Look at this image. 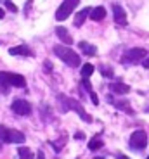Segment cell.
Masks as SVG:
<instances>
[{"mask_svg":"<svg viewBox=\"0 0 149 159\" xmlns=\"http://www.w3.org/2000/svg\"><path fill=\"white\" fill-rule=\"evenodd\" d=\"M54 54H56L63 62L71 66V68H78V66H80V56H78L69 45H56V47H54Z\"/></svg>","mask_w":149,"mask_h":159,"instance_id":"cell-1","label":"cell"},{"mask_svg":"<svg viewBox=\"0 0 149 159\" xmlns=\"http://www.w3.org/2000/svg\"><path fill=\"white\" fill-rule=\"evenodd\" d=\"M9 87H16V88H23L26 87V80L23 75L17 73H7V71H0V88L2 92H7Z\"/></svg>","mask_w":149,"mask_h":159,"instance_id":"cell-2","label":"cell"},{"mask_svg":"<svg viewBox=\"0 0 149 159\" xmlns=\"http://www.w3.org/2000/svg\"><path fill=\"white\" fill-rule=\"evenodd\" d=\"M59 102H61V106H63V109H64V111H66V109H68V111H75L81 119H83V121H87V123H90V121H92V118L85 112L83 106H81L78 100L71 99V97H66V95H59Z\"/></svg>","mask_w":149,"mask_h":159,"instance_id":"cell-3","label":"cell"},{"mask_svg":"<svg viewBox=\"0 0 149 159\" xmlns=\"http://www.w3.org/2000/svg\"><path fill=\"white\" fill-rule=\"evenodd\" d=\"M0 139L5 143H23L26 140V137L19 130H11V128L0 126Z\"/></svg>","mask_w":149,"mask_h":159,"instance_id":"cell-4","label":"cell"},{"mask_svg":"<svg viewBox=\"0 0 149 159\" xmlns=\"http://www.w3.org/2000/svg\"><path fill=\"white\" fill-rule=\"evenodd\" d=\"M80 4V0H63V4L59 5V9L56 11V21H64L71 16V12L77 9V5Z\"/></svg>","mask_w":149,"mask_h":159,"instance_id":"cell-5","label":"cell"},{"mask_svg":"<svg viewBox=\"0 0 149 159\" xmlns=\"http://www.w3.org/2000/svg\"><path fill=\"white\" fill-rule=\"evenodd\" d=\"M146 56H147L146 48H130V50H127L125 54H123L121 62H125V64H135V62H139V61H144Z\"/></svg>","mask_w":149,"mask_h":159,"instance_id":"cell-6","label":"cell"},{"mask_svg":"<svg viewBox=\"0 0 149 159\" xmlns=\"http://www.w3.org/2000/svg\"><path fill=\"white\" fill-rule=\"evenodd\" d=\"M130 147L135 149V151H142V149L147 145V135H146L144 130H137L133 131L132 135H130Z\"/></svg>","mask_w":149,"mask_h":159,"instance_id":"cell-7","label":"cell"},{"mask_svg":"<svg viewBox=\"0 0 149 159\" xmlns=\"http://www.w3.org/2000/svg\"><path fill=\"white\" fill-rule=\"evenodd\" d=\"M11 109L16 112V114H19V116H28V114H31V104L26 102V100H23V99L14 100V102H12V106H11Z\"/></svg>","mask_w":149,"mask_h":159,"instance_id":"cell-8","label":"cell"},{"mask_svg":"<svg viewBox=\"0 0 149 159\" xmlns=\"http://www.w3.org/2000/svg\"><path fill=\"white\" fill-rule=\"evenodd\" d=\"M113 17L118 24H121V26L127 24V12L120 4H113Z\"/></svg>","mask_w":149,"mask_h":159,"instance_id":"cell-9","label":"cell"},{"mask_svg":"<svg viewBox=\"0 0 149 159\" xmlns=\"http://www.w3.org/2000/svg\"><path fill=\"white\" fill-rule=\"evenodd\" d=\"M56 35H57V38L63 42L64 45H71L73 43V38H71V35L68 33V30L66 28H63V26H57L56 28Z\"/></svg>","mask_w":149,"mask_h":159,"instance_id":"cell-10","label":"cell"},{"mask_svg":"<svg viewBox=\"0 0 149 159\" xmlns=\"http://www.w3.org/2000/svg\"><path fill=\"white\" fill-rule=\"evenodd\" d=\"M9 54H11V56H33V52L30 50V47H26V45H17V47L9 48Z\"/></svg>","mask_w":149,"mask_h":159,"instance_id":"cell-11","label":"cell"},{"mask_svg":"<svg viewBox=\"0 0 149 159\" xmlns=\"http://www.w3.org/2000/svg\"><path fill=\"white\" fill-rule=\"evenodd\" d=\"M104 17H106V9L102 7V5L94 7L92 11H90V19L92 21H102Z\"/></svg>","mask_w":149,"mask_h":159,"instance_id":"cell-12","label":"cell"},{"mask_svg":"<svg viewBox=\"0 0 149 159\" xmlns=\"http://www.w3.org/2000/svg\"><path fill=\"white\" fill-rule=\"evenodd\" d=\"M111 92H114V93H118V95H123V93H128L130 92V87L125 83H121V81H116V83H111Z\"/></svg>","mask_w":149,"mask_h":159,"instance_id":"cell-13","label":"cell"},{"mask_svg":"<svg viewBox=\"0 0 149 159\" xmlns=\"http://www.w3.org/2000/svg\"><path fill=\"white\" fill-rule=\"evenodd\" d=\"M90 11H92L90 7H85L83 11H80V12L77 14V17H75V26H77V28H80L81 24L85 23V19H87V16L90 14Z\"/></svg>","mask_w":149,"mask_h":159,"instance_id":"cell-14","label":"cell"},{"mask_svg":"<svg viewBox=\"0 0 149 159\" xmlns=\"http://www.w3.org/2000/svg\"><path fill=\"white\" fill-rule=\"evenodd\" d=\"M80 48H81V52H83L85 56H95L97 54V48H95V45H92V43H89V42H80Z\"/></svg>","mask_w":149,"mask_h":159,"instance_id":"cell-15","label":"cell"},{"mask_svg":"<svg viewBox=\"0 0 149 159\" xmlns=\"http://www.w3.org/2000/svg\"><path fill=\"white\" fill-rule=\"evenodd\" d=\"M114 106H116L118 109H123V111L127 112V114H133V111H132V107L128 106V102L127 100H118V102H113Z\"/></svg>","mask_w":149,"mask_h":159,"instance_id":"cell-16","label":"cell"},{"mask_svg":"<svg viewBox=\"0 0 149 159\" xmlns=\"http://www.w3.org/2000/svg\"><path fill=\"white\" fill-rule=\"evenodd\" d=\"M102 145H104V142H102L101 139H97V137H94V139L89 142V149H90V151H97V149H101Z\"/></svg>","mask_w":149,"mask_h":159,"instance_id":"cell-17","label":"cell"},{"mask_svg":"<svg viewBox=\"0 0 149 159\" xmlns=\"http://www.w3.org/2000/svg\"><path fill=\"white\" fill-rule=\"evenodd\" d=\"M17 154H19V159H33V152L26 147H21L17 151Z\"/></svg>","mask_w":149,"mask_h":159,"instance_id":"cell-18","label":"cell"},{"mask_svg":"<svg viewBox=\"0 0 149 159\" xmlns=\"http://www.w3.org/2000/svg\"><path fill=\"white\" fill-rule=\"evenodd\" d=\"M92 73H94L92 64H83V66H81V76H83V78H89Z\"/></svg>","mask_w":149,"mask_h":159,"instance_id":"cell-19","label":"cell"},{"mask_svg":"<svg viewBox=\"0 0 149 159\" xmlns=\"http://www.w3.org/2000/svg\"><path fill=\"white\" fill-rule=\"evenodd\" d=\"M64 142H66V139H59V140H56V142H50V145L54 147V151H61L63 145H64Z\"/></svg>","mask_w":149,"mask_h":159,"instance_id":"cell-20","label":"cell"},{"mask_svg":"<svg viewBox=\"0 0 149 159\" xmlns=\"http://www.w3.org/2000/svg\"><path fill=\"white\" fill-rule=\"evenodd\" d=\"M101 73H102V76H106V78H113V71H111V68H101Z\"/></svg>","mask_w":149,"mask_h":159,"instance_id":"cell-21","label":"cell"},{"mask_svg":"<svg viewBox=\"0 0 149 159\" xmlns=\"http://www.w3.org/2000/svg\"><path fill=\"white\" fill-rule=\"evenodd\" d=\"M5 5H7V9L9 11H12V12H17V7L14 4H12L11 0H5Z\"/></svg>","mask_w":149,"mask_h":159,"instance_id":"cell-22","label":"cell"},{"mask_svg":"<svg viewBox=\"0 0 149 159\" xmlns=\"http://www.w3.org/2000/svg\"><path fill=\"white\" fill-rule=\"evenodd\" d=\"M90 99H92V104H95V106L99 104V99H97V95L94 93V92H90Z\"/></svg>","mask_w":149,"mask_h":159,"instance_id":"cell-23","label":"cell"},{"mask_svg":"<svg viewBox=\"0 0 149 159\" xmlns=\"http://www.w3.org/2000/svg\"><path fill=\"white\" fill-rule=\"evenodd\" d=\"M142 66H144V68H147V69H149V57H146V59L142 61Z\"/></svg>","mask_w":149,"mask_h":159,"instance_id":"cell-24","label":"cell"},{"mask_svg":"<svg viewBox=\"0 0 149 159\" xmlns=\"http://www.w3.org/2000/svg\"><path fill=\"white\" fill-rule=\"evenodd\" d=\"M4 16H5V12H4V9L0 7V19H2V17H4Z\"/></svg>","mask_w":149,"mask_h":159,"instance_id":"cell-25","label":"cell"},{"mask_svg":"<svg viewBox=\"0 0 149 159\" xmlns=\"http://www.w3.org/2000/svg\"><path fill=\"white\" fill-rule=\"evenodd\" d=\"M38 159H45V156H44V152H38Z\"/></svg>","mask_w":149,"mask_h":159,"instance_id":"cell-26","label":"cell"},{"mask_svg":"<svg viewBox=\"0 0 149 159\" xmlns=\"http://www.w3.org/2000/svg\"><path fill=\"white\" fill-rule=\"evenodd\" d=\"M116 159H130V157H127V156H123V154H121V156H118Z\"/></svg>","mask_w":149,"mask_h":159,"instance_id":"cell-27","label":"cell"},{"mask_svg":"<svg viewBox=\"0 0 149 159\" xmlns=\"http://www.w3.org/2000/svg\"><path fill=\"white\" fill-rule=\"evenodd\" d=\"M0 151H2V140H0Z\"/></svg>","mask_w":149,"mask_h":159,"instance_id":"cell-28","label":"cell"},{"mask_svg":"<svg viewBox=\"0 0 149 159\" xmlns=\"http://www.w3.org/2000/svg\"><path fill=\"white\" fill-rule=\"evenodd\" d=\"M94 159H104V157H94Z\"/></svg>","mask_w":149,"mask_h":159,"instance_id":"cell-29","label":"cell"},{"mask_svg":"<svg viewBox=\"0 0 149 159\" xmlns=\"http://www.w3.org/2000/svg\"><path fill=\"white\" fill-rule=\"evenodd\" d=\"M147 159H149V157H147Z\"/></svg>","mask_w":149,"mask_h":159,"instance_id":"cell-30","label":"cell"}]
</instances>
